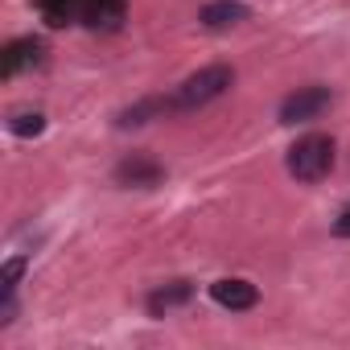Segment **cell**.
I'll use <instances>...</instances> for the list:
<instances>
[{"label":"cell","instance_id":"1","mask_svg":"<svg viewBox=\"0 0 350 350\" xmlns=\"http://www.w3.org/2000/svg\"><path fill=\"white\" fill-rule=\"evenodd\" d=\"M334 136H321V132H309L301 140H293V148L284 152V169H288V178L301 182V186H317L329 178V169H334Z\"/></svg>","mask_w":350,"mask_h":350},{"label":"cell","instance_id":"2","mask_svg":"<svg viewBox=\"0 0 350 350\" xmlns=\"http://www.w3.org/2000/svg\"><path fill=\"white\" fill-rule=\"evenodd\" d=\"M231 87H235V70L231 66H202L190 79H182V87H173L169 111H198V107L223 99Z\"/></svg>","mask_w":350,"mask_h":350},{"label":"cell","instance_id":"3","mask_svg":"<svg viewBox=\"0 0 350 350\" xmlns=\"http://www.w3.org/2000/svg\"><path fill=\"white\" fill-rule=\"evenodd\" d=\"M334 107V91L329 87H297L293 95H284L280 103V124H313Z\"/></svg>","mask_w":350,"mask_h":350},{"label":"cell","instance_id":"4","mask_svg":"<svg viewBox=\"0 0 350 350\" xmlns=\"http://www.w3.org/2000/svg\"><path fill=\"white\" fill-rule=\"evenodd\" d=\"M211 301H215V305H223V309H231V313H247V309H256V305H260V288H256L252 280L223 276V280H215V284H211Z\"/></svg>","mask_w":350,"mask_h":350},{"label":"cell","instance_id":"5","mask_svg":"<svg viewBox=\"0 0 350 350\" xmlns=\"http://www.w3.org/2000/svg\"><path fill=\"white\" fill-rule=\"evenodd\" d=\"M198 21L211 33H227V29H239L243 21H252V9L243 0H211V5L198 13Z\"/></svg>","mask_w":350,"mask_h":350},{"label":"cell","instance_id":"6","mask_svg":"<svg viewBox=\"0 0 350 350\" xmlns=\"http://www.w3.org/2000/svg\"><path fill=\"white\" fill-rule=\"evenodd\" d=\"M190 297H194V284H190V280H173V284L152 288L144 305H148V313H152V317H165L169 309H182Z\"/></svg>","mask_w":350,"mask_h":350},{"label":"cell","instance_id":"7","mask_svg":"<svg viewBox=\"0 0 350 350\" xmlns=\"http://www.w3.org/2000/svg\"><path fill=\"white\" fill-rule=\"evenodd\" d=\"M116 182H124V186H157L161 182V165H152L144 157H132V161H124L116 169Z\"/></svg>","mask_w":350,"mask_h":350},{"label":"cell","instance_id":"8","mask_svg":"<svg viewBox=\"0 0 350 350\" xmlns=\"http://www.w3.org/2000/svg\"><path fill=\"white\" fill-rule=\"evenodd\" d=\"M161 111H169V99H140V103H132V107H124L116 116V128H144Z\"/></svg>","mask_w":350,"mask_h":350},{"label":"cell","instance_id":"9","mask_svg":"<svg viewBox=\"0 0 350 350\" xmlns=\"http://www.w3.org/2000/svg\"><path fill=\"white\" fill-rule=\"evenodd\" d=\"M42 54H46V46H42V42H17V46L9 50V58H5V70H9V75H17V70H21V66H29V62L38 66V62H42Z\"/></svg>","mask_w":350,"mask_h":350},{"label":"cell","instance_id":"10","mask_svg":"<svg viewBox=\"0 0 350 350\" xmlns=\"http://www.w3.org/2000/svg\"><path fill=\"white\" fill-rule=\"evenodd\" d=\"M9 132L13 136H25V140L29 136H42L46 132V116L42 111H13L9 116Z\"/></svg>","mask_w":350,"mask_h":350},{"label":"cell","instance_id":"11","mask_svg":"<svg viewBox=\"0 0 350 350\" xmlns=\"http://www.w3.org/2000/svg\"><path fill=\"white\" fill-rule=\"evenodd\" d=\"M25 268H29V260H25V256L5 260V268H0V297H13V293H17V284H21Z\"/></svg>","mask_w":350,"mask_h":350},{"label":"cell","instance_id":"12","mask_svg":"<svg viewBox=\"0 0 350 350\" xmlns=\"http://www.w3.org/2000/svg\"><path fill=\"white\" fill-rule=\"evenodd\" d=\"M334 235H338V239H350V206L334 219Z\"/></svg>","mask_w":350,"mask_h":350}]
</instances>
